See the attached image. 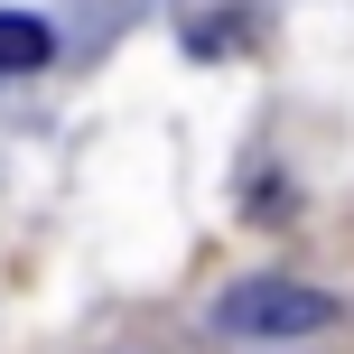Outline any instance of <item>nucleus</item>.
<instances>
[{"label": "nucleus", "mask_w": 354, "mask_h": 354, "mask_svg": "<svg viewBox=\"0 0 354 354\" xmlns=\"http://www.w3.org/2000/svg\"><path fill=\"white\" fill-rule=\"evenodd\" d=\"M56 56V28L37 10H0V75H37Z\"/></svg>", "instance_id": "f03ea898"}, {"label": "nucleus", "mask_w": 354, "mask_h": 354, "mask_svg": "<svg viewBox=\"0 0 354 354\" xmlns=\"http://www.w3.org/2000/svg\"><path fill=\"white\" fill-rule=\"evenodd\" d=\"M214 326L224 336H326L336 326V299L326 289H308V280H233L224 299H214Z\"/></svg>", "instance_id": "f257e3e1"}]
</instances>
